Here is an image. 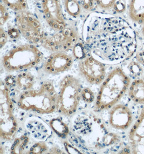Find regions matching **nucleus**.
<instances>
[{
  "label": "nucleus",
  "mask_w": 144,
  "mask_h": 154,
  "mask_svg": "<svg viewBox=\"0 0 144 154\" xmlns=\"http://www.w3.org/2000/svg\"><path fill=\"white\" fill-rule=\"evenodd\" d=\"M15 23L22 35L32 44L40 43L46 35L39 20L26 10L16 12Z\"/></svg>",
  "instance_id": "0eeeda50"
},
{
  "label": "nucleus",
  "mask_w": 144,
  "mask_h": 154,
  "mask_svg": "<svg viewBox=\"0 0 144 154\" xmlns=\"http://www.w3.org/2000/svg\"><path fill=\"white\" fill-rule=\"evenodd\" d=\"M78 69L80 75L91 85H100L106 77L105 64L92 56L81 60Z\"/></svg>",
  "instance_id": "1a4fd4ad"
},
{
  "label": "nucleus",
  "mask_w": 144,
  "mask_h": 154,
  "mask_svg": "<svg viewBox=\"0 0 144 154\" xmlns=\"http://www.w3.org/2000/svg\"><path fill=\"white\" fill-rule=\"evenodd\" d=\"M128 15L132 21L143 26L144 24V0H129Z\"/></svg>",
  "instance_id": "2eb2a0df"
},
{
  "label": "nucleus",
  "mask_w": 144,
  "mask_h": 154,
  "mask_svg": "<svg viewBox=\"0 0 144 154\" xmlns=\"http://www.w3.org/2000/svg\"><path fill=\"white\" fill-rule=\"evenodd\" d=\"M3 4L16 12L26 10L27 0H2Z\"/></svg>",
  "instance_id": "412c9836"
},
{
  "label": "nucleus",
  "mask_w": 144,
  "mask_h": 154,
  "mask_svg": "<svg viewBox=\"0 0 144 154\" xmlns=\"http://www.w3.org/2000/svg\"><path fill=\"white\" fill-rule=\"evenodd\" d=\"M78 39L77 32L67 27L52 36L45 35L40 44L43 48L51 52L65 53L74 48Z\"/></svg>",
  "instance_id": "6e6552de"
},
{
  "label": "nucleus",
  "mask_w": 144,
  "mask_h": 154,
  "mask_svg": "<svg viewBox=\"0 0 144 154\" xmlns=\"http://www.w3.org/2000/svg\"><path fill=\"white\" fill-rule=\"evenodd\" d=\"M130 152L144 154V105L128 133Z\"/></svg>",
  "instance_id": "ddd939ff"
},
{
  "label": "nucleus",
  "mask_w": 144,
  "mask_h": 154,
  "mask_svg": "<svg viewBox=\"0 0 144 154\" xmlns=\"http://www.w3.org/2000/svg\"><path fill=\"white\" fill-rule=\"evenodd\" d=\"M64 146H65V148H69L71 149H69V150H67V152H68L69 153H71V154H72V152H73V153H74V154H75V152H78V154L80 153V152H79L78 150L74 148L73 146H71L67 142H64Z\"/></svg>",
  "instance_id": "2f4dec72"
},
{
  "label": "nucleus",
  "mask_w": 144,
  "mask_h": 154,
  "mask_svg": "<svg viewBox=\"0 0 144 154\" xmlns=\"http://www.w3.org/2000/svg\"><path fill=\"white\" fill-rule=\"evenodd\" d=\"M8 32H5L4 29L1 26L0 28V48L2 49L3 47L5 45L6 43L8 41Z\"/></svg>",
  "instance_id": "c756f323"
},
{
  "label": "nucleus",
  "mask_w": 144,
  "mask_h": 154,
  "mask_svg": "<svg viewBox=\"0 0 144 154\" xmlns=\"http://www.w3.org/2000/svg\"><path fill=\"white\" fill-rule=\"evenodd\" d=\"M131 83L130 76L121 67L113 69L99 88L95 102L96 111L111 109L116 105L128 91Z\"/></svg>",
  "instance_id": "f03ea898"
},
{
  "label": "nucleus",
  "mask_w": 144,
  "mask_h": 154,
  "mask_svg": "<svg viewBox=\"0 0 144 154\" xmlns=\"http://www.w3.org/2000/svg\"><path fill=\"white\" fill-rule=\"evenodd\" d=\"M72 57L64 52H54L48 56L43 63V71L48 74H58L72 68Z\"/></svg>",
  "instance_id": "f8f14e48"
},
{
  "label": "nucleus",
  "mask_w": 144,
  "mask_h": 154,
  "mask_svg": "<svg viewBox=\"0 0 144 154\" xmlns=\"http://www.w3.org/2000/svg\"><path fill=\"white\" fill-rule=\"evenodd\" d=\"M80 2L82 8L86 11H92L96 5L94 0H80Z\"/></svg>",
  "instance_id": "cd10ccee"
},
{
  "label": "nucleus",
  "mask_w": 144,
  "mask_h": 154,
  "mask_svg": "<svg viewBox=\"0 0 144 154\" xmlns=\"http://www.w3.org/2000/svg\"><path fill=\"white\" fill-rule=\"evenodd\" d=\"M134 59L144 67V49H142L136 53Z\"/></svg>",
  "instance_id": "7c9ffc66"
},
{
  "label": "nucleus",
  "mask_w": 144,
  "mask_h": 154,
  "mask_svg": "<svg viewBox=\"0 0 144 154\" xmlns=\"http://www.w3.org/2000/svg\"><path fill=\"white\" fill-rule=\"evenodd\" d=\"M83 34L86 42L92 43L96 53L107 61L119 63L136 53L135 30L117 15L99 12L88 14L83 24Z\"/></svg>",
  "instance_id": "f257e3e1"
},
{
  "label": "nucleus",
  "mask_w": 144,
  "mask_h": 154,
  "mask_svg": "<svg viewBox=\"0 0 144 154\" xmlns=\"http://www.w3.org/2000/svg\"><path fill=\"white\" fill-rule=\"evenodd\" d=\"M134 115L131 109L123 104H117L109 112V122L116 130L124 131L131 127L134 123Z\"/></svg>",
  "instance_id": "9b49d317"
},
{
  "label": "nucleus",
  "mask_w": 144,
  "mask_h": 154,
  "mask_svg": "<svg viewBox=\"0 0 144 154\" xmlns=\"http://www.w3.org/2000/svg\"><path fill=\"white\" fill-rule=\"evenodd\" d=\"M79 80L72 75H67L59 83L57 98L56 111L66 117H70L77 110L82 93Z\"/></svg>",
  "instance_id": "39448f33"
},
{
  "label": "nucleus",
  "mask_w": 144,
  "mask_h": 154,
  "mask_svg": "<svg viewBox=\"0 0 144 154\" xmlns=\"http://www.w3.org/2000/svg\"><path fill=\"white\" fill-rule=\"evenodd\" d=\"M95 5L103 11H113L116 3L119 0H94Z\"/></svg>",
  "instance_id": "4be33fe9"
},
{
  "label": "nucleus",
  "mask_w": 144,
  "mask_h": 154,
  "mask_svg": "<svg viewBox=\"0 0 144 154\" xmlns=\"http://www.w3.org/2000/svg\"><path fill=\"white\" fill-rule=\"evenodd\" d=\"M81 97L83 101L86 103L90 104L94 100L95 96L93 91L90 88L83 89L81 93Z\"/></svg>",
  "instance_id": "393cba45"
},
{
  "label": "nucleus",
  "mask_w": 144,
  "mask_h": 154,
  "mask_svg": "<svg viewBox=\"0 0 144 154\" xmlns=\"http://www.w3.org/2000/svg\"><path fill=\"white\" fill-rule=\"evenodd\" d=\"M10 17V14L8 12L7 8L5 7V5H3L2 3L0 5V24L1 26L3 27V26L5 24Z\"/></svg>",
  "instance_id": "bb28decb"
},
{
  "label": "nucleus",
  "mask_w": 144,
  "mask_h": 154,
  "mask_svg": "<svg viewBox=\"0 0 144 154\" xmlns=\"http://www.w3.org/2000/svg\"><path fill=\"white\" fill-rule=\"evenodd\" d=\"M9 89L4 82L0 83V137L2 140H13L18 130L14 115V104Z\"/></svg>",
  "instance_id": "423d86ee"
},
{
  "label": "nucleus",
  "mask_w": 144,
  "mask_h": 154,
  "mask_svg": "<svg viewBox=\"0 0 144 154\" xmlns=\"http://www.w3.org/2000/svg\"><path fill=\"white\" fill-rule=\"evenodd\" d=\"M29 141V138L26 135L15 138L11 147V154H22Z\"/></svg>",
  "instance_id": "6ab92c4d"
},
{
  "label": "nucleus",
  "mask_w": 144,
  "mask_h": 154,
  "mask_svg": "<svg viewBox=\"0 0 144 154\" xmlns=\"http://www.w3.org/2000/svg\"><path fill=\"white\" fill-rule=\"evenodd\" d=\"M73 55L76 59L82 60L85 58L84 49L81 43H77L73 48Z\"/></svg>",
  "instance_id": "a878e982"
},
{
  "label": "nucleus",
  "mask_w": 144,
  "mask_h": 154,
  "mask_svg": "<svg viewBox=\"0 0 144 154\" xmlns=\"http://www.w3.org/2000/svg\"><path fill=\"white\" fill-rule=\"evenodd\" d=\"M64 9L69 16L77 18L82 11V6L78 0H64Z\"/></svg>",
  "instance_id": "a211bd4d"
},
{
  "label": "nucleus",
  "mask_w": 144,
  "mask_h": 154,
  "mask_svg": "<svg viewBox=\"0 0 144 154\" xmlns=\"http://www.w3.org/2000/svg\"><path fill=\"white\" fill-rule=\"evenodd\" d=\"M128 91L131 101L136 104L144 105V79H134L131 83Z\"/></svg>",
  "instance_id": "dca6fc26"
},
{
  "label": "nucleus",
  "mask_w": 144,
  "mask_h": 154,
  "mask_svg": "<svg viewBox=\"0 0 144 154\" xmlns=\"http://www.w3.org/2000/svg\"><path fill=\"white\" fill-rule=\"evenodd\" d=\"M142 37H143V38H144V24L143 26H142Z\"/></svg>",
  "instance_id": "473e14b6"
},
{
  "label": "nucleus",
  "mask_w": 144,
  "mask_h": 154,
  "mask_svg": "<svg viewBox=\"0 0 144 154\" xmlns=\"http://www.w3.org/2000/svg\"><path fill=\"white\" fill-rule=\"evenodd\" d=\"M48 149V146L45 142H40L34 144L27 153L32 154H43L46 152Z\"/></svg>",
  "instance_id": "b1692460"
},
{
  "label": "nucleus",
  "mask_w": 144,
  "mask_h": 154,
  "mask_svg": "<svg viewBox=\"0 0 144 154\" xmlns=\"http://www.w3.org/2000/svg\"><path fill=\"white\" fill-rule=\"evenodd\" d=\"M43 54L34 44H24L12 48L2 59L7 72L22 71L38 66L43 60Z\"/></svg>",
  "instance_id": "20e7f679"
},
{
  "label": "nucleus",
  "mask_w": 144,
  "mask_h": 154,
  "mask_svg": "<svg viewBox=\"0 0 144 154\" xmlns=\"http://www.w3.org/2000/svg\"><path fill=\"white\" fill-rule=\"evenodd\" d=\"M8 34L9 37L13 40H17L20 38L21 32L19 29L15 27H10L8 28Z\"/></svg>",
  "instance_id": "c85d7f7f"
},
{
  "label": "nucleus",
  "mask_w": 144,
  "mask_h": 154,
  "mask_svg": "<svg viewBox=\"0 0 144 154\" xmlns=\"http://www.w3.org/2000/svg\"><path fill=\"white\" fill-rule=\"evenodd\" d=\"M120 137L116 134L107 133L102 138L103 143L105 146H109L117 143L120 141Z\"/></svg>",
  "instance_id": "5701e85b"
},
{
  "label": "nucleus",
  "mask_w": 144,
  "mask_h": 154,
  "mask_svg": "<svg viewBox=\"0 0 144 154\" xmlns=\"http://www.w3.org/2000/svg\"><path fill=\"white\" fill-rule=\"evenodd\" d=\"M44 18L52 29L59 32L67 28L59 0H40Z\"/></svg>",
  "instance_id": "9d476101"
},
{
  "label": "nucleus",
  "mask_w": 144,
  "mask_h": 154,
  "mask_svg": "<svg viewBox=\"0 0 144 154\" xmlns=\"http://www.w3.org/2000/svg\"><path fill=\"white\" fill-rule=\"evenodd\" d=\"M51 129L62 138H65L69 133V129L65 123L59 119H53L49 123Z\"/></svg>",
  "instance_id": "f3484780"
},
{
  "label": "nucleus",
  "mask_w": 144,
  "mask_h": 154,
  "mask_svg": "<svg viewBox=\"0 0 144 154\" xmlns=\"http://www.w3.org/2000/svg\"><path fill=\"white\" fill-rule=\"evenodd\" d=\"M144 66L136 61L134 59L131 61L128 66L130 77L134 79H140L144 73Z\"/></svg>",
  "instance_id": "aec40b11"
},
{
  "label": "nucleus",
  "mask_w": 144,
  "mask_h": 154,
  "mask_svg": "<svg viewBox=\"0 0 144 154\" xmlns=\"http://www.w3.org/2000/svg\"><path fill=\"white\" fill-rule=\"evenodd\" d=\"M58 94L53 83L45 81L37 89L22 92L17 101L20 109L39 114H50L56 111Z\"/></svg>",
  "instance_id": "7ed1b4c3"
},
{
  "label": "nucleus",
  "mask_w": 144,
  "mask_h": 154,
  "mask_svg": "<svg viewBox=\"0 0 144 154\" xmlns=\"http://www.w3.org/2000/svg\"><path fill=\"white\" fill-rule=\"evenodd\" d=\"M9 90L24 91L32 89L35 83V78L30 72H23L16 75H10L4 81Z\"/></svg>",
  "instance_id": "4468645a"
}]
</instances>
